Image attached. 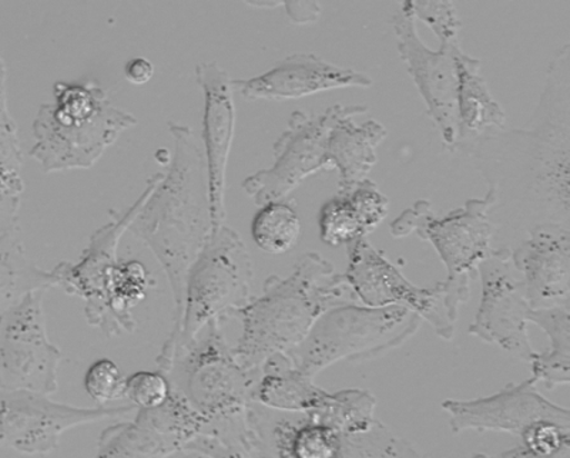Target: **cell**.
Returning a JSON list of instances; mask_svg holds the SVG:
<instances>
[{
  "instance_id": "cell-1",
  "label": "cell",
  "mask_w": 570,
  "mask_h": 458,
  "mask_svg": "<svg viewBox=\"0 0 570 458\" xmlns=\"http://www.w3.org/2000/svg\"><path fill=\"white\" fill-rule=\"evenodd\" d=\"M488 188L495 238L518 246L532 228L570 222V46L549 64L537 110L523 129L497 130L468 147ZM513 247V248H515Z\"/></svg>"
},
{
  "instance_id": "cell-2",
  "label": "cell",
  "mask_w": 570,
  "mask_h": 458,
  "mask_svg": "<svg viewBox=\"0 0 570 458\" xmlns=\"http://www.w3.org/2000/svg\"><path fill=\"white\" fill-rule=\"evenodd\" d=\"M169 131V170L142 203L129 231L150 249L169 279L175 325L185 302L188 272L216 228L205 151L191 127L170 121Z\"/></svg>"
},
{
  "instance_id": "cell-3",
  "label": "cell",
  "mask_w": 570,
  "mask_h": 458,
  "mask_svg": "<svg viewBox=\"0 0 570 458\" xmlns=\"http://www.w3.org/2000/svg\"><path fill=\"white\" fill-rule=\"evenodd\" d=\"M350 303L358 299L344 275L320 253H304L288 277L272 275L263 293L234 315L243 330L233 354L244 369L259 371L272 356L298 348L325 312Z\"/></svg>"
},
{
  "instance_id": "cell-4",
  "label": "cell",
  "mask_w": 570,
  "mask_h": 458,
  "mask_svg": "<svg viewBox=\"0 0 570 458\" xmlns=\"http://www.w3.org/2000/svg\"><path fill=\"white\" fill-rule=\"evenodd\" d=\"M161 177L163 172L151 176L145 191L126 211H110V221L91 233L89 246L78 262H60L52 271L56 288L83 300L86 320L107 338L135 332L134 310L156 287L145 263L137 259L119 261L117 251Z\"/></svg>"
},
{
  "instance_id": "cell-5",
  "label": "cell",
  "mask_w": 570,
  "mask_h": 458,
  "mask_svg": "<svg viewBox=\"0 0 570 458\" xmlns=\"http://www.w3.org/2000/svg\"><path fill=\"white\" fill-rule=\"evenodd\" d=\"M136 125V116L111 104L96 81H58L52 103L40 106L36 114L30 157L45 175L88 170Z\"/></svg>"
},
{
  "instance_id": "cell-6",
  "label": "cell",
  "mask_w": 570,
  "mask_h": 458,
  "mask_svg": "<svg viewBox=\"0 0 570 458\" xmlns=\"http://www.w3.org/2000/svg\"><path fill=\"white\" fill-rule=\"evenodd\" d=\"M195 342L180 350L167 378L208 424L206 431L222 439H242L253 429L252 406L259 371L243 368L213 322Z\"/></svg>"
},
{
  "instance_id": "cell-7",
  "label": "cell",
  "mask_w": 570,
  "mask_h": 458,
  "mask_svg": "<svg viewBox=\"0 0 570 458\" xmlns=\"http://www.w3.org/2000/svg\"><path fill=\"white\" fill-rule=\"evenodd\" d=\"M253 262L240 233L223 226L213 232L188 272L180 319L173 325L156 364L169 374L176 355L208 325L234 317L253 299Z\"/></svg>"
},
{
  "instance_id": "cell-8",
  "label": "cell",
  "mask_w": 570,
  "mask_h": 458,
  "mask_svg": "<svg viewBox=\"0 0 570 458\" xmlns=\"http://www.w3.org/2000/svg\"><path fill=\"white\" fill-rule=\"evenodd\" d=\"M421 318L405 307L343 305L325 312L298 348L287 354L308 378L338 361L363 364L391 352L419 332Z\"/></svg>"
},
{
  "instance_id": "cell-9",
  "label": "cell",
  "mask_w": 570,
  "mask_h": 458,
  "mask_svg": "<svg viewBox=\"0 0 570 458\" xmlns=\"http://www.w3.org/2000/svg\"><path fill=\"white\" fill-rule=\"evenodd\" d=\"M495 206V192L488 188L483 198H471L465 206L445 217L432 212L430 201L420 200L392 221V237L405 238L416 233L431 242L448 269L446 283L470 289L478 267L492 252L495 227L490 211Z\"/></svg>"
},
{
  "instance_id": "cell-10",
  "label": "cell",
  "mask_w": 570,
  "mask_h": 458,
  "mask_svg": "<svg viewBox=\"0 0 570 458\" xmlns=\"http://www.w3.org/2000/svg\"><path fill=\"white\" fill-rule=\"evenodd\" d=\"M366 111L368 106L364 104H335L320 116L295 111L273 147L274 165L247 177L242 185L244 192L258 207L284 201L308 177L330 170L327 146L333 127Z\"/></svg>"
},
{
  "instance_id": "cell-11",
  "label": "cell",
  "mask_w": 570,
  "mask_h": 458,
  "mask_svg": "<svg viewBox=\"0 0 570 458\" xmlns=\"http://www.w3.org/2000/svg\"><path fill=\"white\" fill-rule=\"evenodd\" d=\"M347 251L348 268L344 277L358 302L368 308H409L425 319L441 339H454L462 305L446 291L444 283L415 287L366 238L348 243Z\"/></svg>"
},
{
  "instance_id": "cell-12",
  "label": "cell",
  "mask_w": 570,
  "mask_h": 458,
  "mask_svg": "<svg viewBox=\"0 0 570 458\" xmlns=\"http://www.w3.org/2000/svg\"><path fill=\"white\" fill-rule=\"evenodd\" d=\"M135 406L76 407L58 404L48 395L0 389V449L27 456L52 455L66 431L76 427L117 420Z\"/></svg>"
},
{
  "instance_id": "cell-13",
  "label": "cell",
  "mask_w": 570,
  "mask_h": 458,
  "mask_svg": "<svg viewBox=\"0 0 570 458\" xmlns=\"http://www.w3.org/2000/svg\"><path fill=\"white\" fill-rule=\"evenodd\" d=\"M45 292L29 295L0 319V389L53 395L63 352L50 342Z\"/></svg>"
},
{
  "instance_id": "cell-14",
  "label": "cell",
  "mask_w": 570,
  "mask_h": 458,
  "mask_svg": "<svg viewBox=\"0 0 570 458\" xmlns=\"http://www.w3.org/2000/svg\"><path fill=\"white\" fill-rule=\"evenodd\" d=\"M478 271L481 273L482 299L470 335L531 364L537 354L528 335L532 308L522 279L513 268L511 249L493 248Z\"/></svg>"
},
{
  "instance_id": "cell-15",
  "label": "cell",
  "mask_w": 570,
  "mask_h": 458,
  "mask_svg": "<svg viewBox=\"0 0 570 458\" xmlns=\"http://www.w3.org/2000/svg\"><path fill=\"white\" fill-rule=\"evenodd\" d=\"M402 62L414 80L428 114L452 149L458 137V73L456 53L461 44H444L431 50L422 42L411 2L402 3L391 19Z\"/></svg>"
},
{
  "instance_id": "cell-16",
  "label": "cell",
  "mask_w": 570,
  "mask_h": 458,
  "mask_svg": "<svg viewBox=\"0 0 570 458\" xmlns=\"http://www.w3.org/2000/svg\"><path fill=\"white\" fill-rule=\"evenodd\" d=\"M207 429L205 417L173 390L165 405L137 410L134 420L106 429L94 458H166L187 450Z\"/></svg>"
},
{
  "instance_id": "cell-17",
  "label": "cell",
  "mask_w": 570,
  "mask_h": 458,
  "mask_svg": "<svg viewBox=\"0 0 570 458\" xmlns=\"http://www.w3.org/2000/svg\"><path fill=\"white\" fill-rule=\"evenodd\" d=\"M532 378L508 385L498 394L473 400H446L442 409L450 415L454 435L463 431L508 432L521 437L538 421L570 426V411L543 397Z\"/></svg>"
},
{
  "instance_id": "cell-18",
  "label": "cell",
  "mask_w": 570,
  "mask_h": 458,
  "mask_svg": "<svg viewBox=\"0 0 570 458\" xmlns=\"http://www.w3.org/2000/svg\"><path fill=\"white\" fill-rule=\"evenodd\" d=\"M197 84L205 94L203 113V142L208 172V187L214 228L226 226L227 166L236 136V103L233 80L216 62L198 63Z\"/></svg>"
},
{
  "instance_id": "cell-19",
  "label": "cell",
  "mask_w": 570,
  "mask_h": 458,
  "mask_svg": "<svg viewBox=\"0 0 570 458\" xmlns=\"http://www.w3.org/2000/svg\"><path fill=\"white\" fill-rule=\"evenodd\" d=\"M513 268L522 275L531 308L564 307L570 302V228L534 227L511 251Z\"/></svg>"
},
{
  "instance_id": "cell-20",
  "label": "cell",
  "mask_w": 570,
  "mask_h": 458,
  "mask_svg": "<svg viewBox=\"0 0 570 458\" xmlns=\"http://www.w3.org/2000/svg\"><path fill=\"white\" fill-rule=\"evenodd\" d=\"M373 79L353 69L331 64L313 53H297L276 68L247 80H233V88L248 101H283L307 98L323 91L371 88Z\"/></svg>"
},
{
  "instance_id": "cell-21",
  "label": "cell",
  "mask_w": 570,
  "mask_h": 458,
  "mask_svg": "<svg viewBox=\"0 0 570 458\" xmlns=\"http://www.w3.org/2000/svg\"><path fill=\"white\" fill-rule=\"evenodd\" d=\"M456 73L458 137L451 150L463 152L481 137L505 129L507 114L482 78L480 60L458 50Z\"/></svg>"
},
{
  "instance_id": "cell-22",
  "label": "cell",
  "mask_w": 570,
  "mask_h": 458,
  "mask_svg": "<svg viewBox=\"0 0 570 458\" xmlns=\"http://www.w3.org/2000/svg\"><path fill=\"white\" fill-rule=\"evenodd\" d=\"M327 396L287 355H274L259 369L253 404L278 414L305 415L317 410Z\"/></svg>"
},
{
  "instance_id": "cell-23",
  "label": "cell",
  "mask_w": 570,
  "mask_h": 458,
  "mask_svg": "<svg viewBox=\"0 0 570 458\" xmlns=\"http://www.w3.org/2000/svg\"><path fill=\"white\" fill-rule=\"evenodd\" d=\"M389 136L379 121L368 120L356 125L353 117L340 120L328 136L327 165L337 170L340 188H350L368 180L379 157L376 149Z\"/></svg>"
},
{
  "instance_id": "cell-24",
  "label": "cell",
  "mask_w": 570,
  "mask_h": 458,
  "mask_svg": "<svg viewBox=\"0 0 570 458\" xmlns=\"http://www.w3.org/2000/svg\"><path fill=\"white\" fill-rule=\"evenodd\" d=\"M56 288L52 271L30 261L18 221L0 231V319L35 292Z\"/></svg>"
},
{
  "instance_id": "cell-25",
  "label": "cell",
  "mask_w": 570,
  "mask_h": 458,
  "mask_svg": "<svg viewBox=\"0 0 570 458\" xmlns=\"http://www.w3.org/2000/svg\"><path fill=\"white\" fill-rule=\"evenodd\" d=\"M529 323L538 325L551 340L544 354H534L531 361L532 379L542 381L547 389L570 384V308L532 309Z\"/></svg>"
},
{
  "instance_id": "cell-26",
  "label": "cell",
  "mask_w": 570,
  "mask_h": 458,
  "mask_svg": "<svg viewBox=\"0 0 570 458\" xmlns=\"http://www.w3.org/2000/svg\"><path fill=\"white\" fill-rule=\"evenodd\" d=\"M302 236V221L287 201L259 207L253 218L252 237L256 246L269 256H283L297 246Z\"/></svg>"
},
{
  "instance_id": "cell-27",
  "label": "cell",
  "mask_w": 570,
  "mask_h": 458,
  "mask_svg": "<svg viewBox=\"0 0 570 458\" xmlns=\"http://www.w3.org/2000/svg\"><path fill=\"white\" fill-rule=\"evenodd\" d=\"M375 409L376 399L370 391L347 389L328 394L317 410L305 415L315 417L343 435H355L371 429L379 420Z\"/></svg>"
},
{
  "instance_id": "cell-28",
  "label": "cell",
  "mask_w": 570,
  "mask_h": 458,
  "mask_svg": "<svg viewBox=\"0 0 570 458\" xmlns=\"http://www.w3.org/2000/svg\"><path fill=\"white\" fill-rule=\"evenodd\" d=\"M22 167L23 151L19 130L8 104V69L0 54V181L9 197L22 196Z\"/></svg>"
},
{
  "instance_id": "cell-29",
  "label": "cell",
  "mask_w": 570,
  "mask_h": 458,
  "mask_svg": "<svg viewBox=\"0 0 570 458\" xmlns=\"http://www.w3.org/2000/svg\"><path fill=\"white\" fill-rule=\"evenodd\" d=\"M318 226L321 241L330 247L348 246L368 236L360 212L343 191H338L321 208Z\"/></svg>"
},
{
  "instance_id": "cell-30",
  "label": "cell",
  "mask_w": 570,
  "mask_h": 458,
  "mask_svg": "<svg viewBox=\"0 0 570 458\" xmlns=\"http://www.w3.org/2000/svg\"><path fill=\"white\" fill-rule=\"evenodd\" d=\"M85 389L99 406L126 399V376L110 359H99L85 375Z\"/></svg>"
},
{
  "instance_id": "cell-31",
  "label": "cell",
  "mask_w": 570,
  "mask_h": 458,
  "mask_svg": "<svg viewBox=\"0 0 570 458\" xmlns=\"http://www.w3.org/2000/svg\"><path fill=\"white\" fill-rule=\"evenodd\" d=\"M171 384L163 371H136L126 378V399L137 410L156 409L171 396Z\"/></svg>"
},
{
  "instance_id": "cell-32",
  "label": "cell",
  "mask_w": 570,
  "mask_h": 458,
  "mask_svg": "<svg viewBox=\"0 0 570 458\" xmlns=\"http://www.w3.org/2000/svg\"><path fill=\"white\" fill-rule=\"evenodd\" d=\"M411 7L415 19L422 20L435 33L440 46L461 44L462 24L454 3L412 0Z\"/></svg>"
},
{
  "instance_id": "cell-33",
  "label": "cell",
  "mask_w": 570,
  "mask_h": 458,
  "mask_svg": "<svg viewBox=\"0 0 570 458\" xmlns=\"http://www.w3.org/2000/svg\"><path fill=\"white\" fill-rule=\"evenodd\" d=\"M340 191L345 192L354 203L366 232H373L389 216V198L379 190L375 182L365 180L350 188H340Z\"/></svg>"
},
{
  "instance_id": "cell-34",
  "label": "cell",
  "mask_w": 570,
  "mask_h": 458,
  "mask_svg": "<svg viewBox=\"0 0 570 458\" xmlns=\"http://www.w3.org/2000/svg\"><path fill=\"white\" fill-rule=\"evenodd\" d=\"M155 76V66L146 58H135L125 66V78L135 86H145Z\"/></svg>"
},
{
  "instance_id": "cell-35",
  "label": "cell",
  "mask_w": 570,
  "mask_h": 458,
  "mask_svg": "<svg viewBox=\"0 0 570 458\" xmlns=\"http://www.w3.org/2000/svg\"><path fill=\"white\" fill-rule=\"evenodd\" d=\"M285 9L294 23L314 22L321 10L314 2H285Z\"/></svg>"
},
{
  "instance_id": "cell-36",
  "label": "cell",
  "mask_w": 570,
  "mask_h": 458,
  "mask_svg": "<svg viewBox=\"0 0 570 458\" xmlns=\"http://www.w3.org/2000/svg\"><path fill=\"white\" fill-rule=\"evenodd\" d=\"M20 206V198H10L0 190V218L4 220H17V213Z\"/></svg>"
},
{
  "instance_id": "cell-37",
  "label": "cell",
  "mask_w": 570,
  "mask_h": 458,
  "mask_svg": "<svg viewBox=\"0 0 570 458\" xmlns=\"http://www.w3.org/2000/svg\"><path fill=\"white\" fill-rule=\"evenodd\" d=\"M498 458H570V450L558 452L554 456H539L534 452L523 449L521 445L513 447V449L502 452Z\"/></svg>"
},
{
  "instance_id": "cell-38",
  "label": "cell",
  "mask_w": 570,
  "mask_h": 458,
  "mask_svg": "<svg viewBox=\"0 0 570 458\" xmlns=\"http://www.w3.org/2000/svg\"><path fill=\"white\" fill-rule=\"evenodd\" d=\"M166 458H212L206 455H202V452L193 451V450H183L176 452V455H171Z\"/></svg>"
},
{
  "instance_id": "cell-39",
  "label": "cell",
  "mask_w": 570,
  "mask_h": 458,
  "mask_svg": "<svg viewBox=\"0 0 570 458\" xmlns=\"http://www.w3.org/2000/svg\"><path fill=\"white\" fill-rule=\"evenodd\" d=\"M472 458H491V457H488L487 455H475Z\"/></svg>"
},
{
  "instance_id": "cell-40",
  "label": "cell",
  "mask_w": 570,
  "mask_h": 458,
  "mask_svg": "<svg viewBox=\"0 0 570 458\" xmlns=\"http://www.w3.org/2000/svg\"><path fill=\"white\" fill-rule=\"evenodd\" d=\"M0 190H2L4 192V195H7V191H4V188L2 186V181H0ZM8 196V195H7ZM9 197V196H8ZM10 198H13V197H10Z\"/></svg>"
},
{
  "instance_id": "cell-41",
  "label": "cell",
  "mask_w": 570,
  "mask_h": 458,
  "mask_svg": "<svg viewBox=\"0 0 570 458\" xmlns=\"http://www.w3.org/2000/svg\"><path fill=\"white\" fill-rule=\"evenodd\" d=\"M256 458H272V457H269L268 455H263V456H259V457H256Z\"/></svg>"
}]
</instances>
